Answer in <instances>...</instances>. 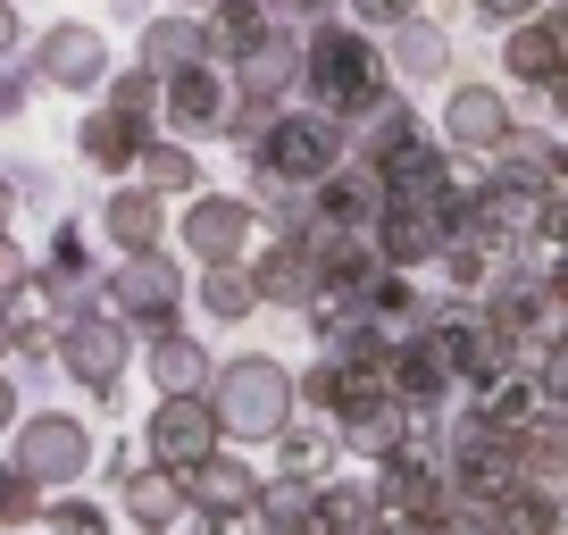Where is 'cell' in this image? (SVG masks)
Instances as JSON below:
<instances>
[{"label":"cell","mask_w":568,"mask_h":535,"mask_svg":"<svg viewBox=\"0 0 568 535\" xmlns=\"http://www.w3.org/2000/svg\"><path fill=\"white\" fill-rule=\"evenodd\" d=\"M284 402H293V376L276 369V360H234L226 376H217V418H226V435H284Z\"/></svg>","instance_id":"cell-1"},{"label":"cell","mask_w":568,"mask_h":535,"mask_svg":"<svg viewBox=\"0 0 568 535\" xmlns=\"http://www.w3.org/2000/svg\"><path fill=\"white\" fill-rule=\"evenodd\" d=\"M217 435H226L217 402H201V393H168L160 411H151V461H160L168 477H193V468L217 461Z\"/></svg>","instance_id":"cell-2"},{"label":"cell","mask_w":568,"mask_h":535,"mask_svg":"<svg viewBox=\"0 0 568 535\" xmlns=\"http://www.w3.org/2000/svg\"><path fill=\"white\" fill-rule=\"evenodd\" d=\"M9 468H26L34 485H75L92 468V435L75 427V418L42 411V418H26V427H18V461H9Z\"/></svg>","instance_id":"cell-3"},{"label":"cell","mask_w":568,"mask_h":535,"mask_svg":"<svg viewBox=\"0 0 568 535\" xmlns=\"http://www.w3.org/2000/svg\"><path fill=\"white\" fill-rule=\"evenodd\" d=\"M310 84H318L326 109H368L376 101V51L359 34H318V51H310Z\"/></svg>","instance_id":"cell-4"},{"label":"cell","mask_w":568,"mask_h":535,"mask_svg":"<svg viewBox=\"0 0 568 535\" xmlns=\"http://www.w3.org/2000/svg\"><path fill=\"white\" fill-rule=\"evenodd\" d=\"M267 160L284 168V176H326V168L343 160V134L326 118H276V143H267Z\"/></svg>","instance_id":"cell-5"},{"label":"cell","mask_w":568,"mask_h":535,"mask_svg":"<svg viewBox=\"0 0 568 535\" xmlns=\"http://www.w3.org/2000/svg\"><path fill=\"white\" fill-rule=\"evenodd\" d=\"M385 468H393V477H385L393 518H409V527H435V518H444V468L418 461V452H393Z\"/></svg>","instance_id":"cell-6"},{"label":"cell","mask_w":568,"mask_h":535,"mask_svg":"<svg viewBox=\"0 0 568 535\" xmlns=\"http://www.w3.org/2000/svg\"><path fill=\"white\" fill-rule=\"evenodd\" d=\"M184 494H193L201 511L217 518V527H226L234 511H260V477H251L243 461H210V468H193V477H184Z\"/></svg>","instance_id":"cell-7"},{"label":"cell","mask_w":568,"mask_h":535,"mask_svg":"<svg viewBox=\"0 0 568 535\" xmlns=\"http://www.w3.org/2000/svg\"><path fill=\"white\" fill-rule=\"evenodd\" d=\"M59 352H68V369L84 376V385H109V376L125 369V335H118V319H75Z\"/></svg>","instance_id":"cell-8"},{"label":"cell","mask_w":568,"mask_h":535,"mask_svg":"<svg viewBox=\"0 0 568 535\" xmlns=\"http://www.w3.org/2000/svg\"><path fill=\"white\" fill-rule=\"evenodd\" d=\"M494 511V535H560V502L544 494V485H510L501 502H485Z\"/></svg>","instance_id":"cell-9"},{"label":"cell","mask_w":568,"mask_h":535,"mask_svg":"<svg viewBox=\"0 0 568 535\" xmlns=\"http://www.w3.org/2000/svg\"><path fill=\"white\" fill-rule=\"evenodd\" d=\"M42 68H51L59 84H92V75H101L109 59H101V42H92L84 26H59V34L42 42Z\"/></svg>","instance_id":"cell-10"},{"label":"cell","mask_w":568,"mask_h":535,"mask_svg":"<svg viewBox=\"0 0 568 535\" xmlns=\"http://www.w3.org/2000/svg\"><path fill=\"white\" fill-rule=\"evenodd\" d=\"M260 518H267V535L310 527V518H318V485H310V477H276V485H260Z\"/></svg>","instance_id":"cell-11"},{"label":"cell","mask_w":568,"mask_h":535,"mask_svg":"<svg viewBox=\"0 0 568 535\" xmlns=\"http://www.w3.org/2000/svg\"><path fill=\"white\" fill-rule=\"evenodd\" d=\"M452 134L477 143V151H494L501 134H510V109H501L494 92H452Z\"/></svg>","instance_id":"cell-12"},{"label":"cell","mask_w":568,"mask_h":535,"mask_svg":"<svg viewBox=\"0 0 568 535\" xmlns=\"http://www.w3.org/2000/svg\"><path fill=\"white\" fill-rule=\"evenodd\" d=\"M444 343H435V352H426V343H402V352H393V393H402V402H435V393H444Z\"/></svg>","instance_id":"cell-13"},{"label":"cell","mask_w":568,"mask_h":535,"mask_svg":"<svg viewBox=\"0 0 568 535\" xmlns=\"http://www.w3.org/2000/svg\"><path fill=\"white\" fill-rule=\"evenodd\" d=\"M151 376H160V393H201L210 360H201V343H184V335L160 326V343H151Z\"/></svg>","instance_id":"cell-14"},{"label":"cell","mask_w":568,"mask_h":535,"mask_svg":"<svg viewBox=\"0 0 568 535\" xmlns=\"http://www.w3.org/2000/svg\"><path fill=\"white\" fill-rule=\"evenodd\" d=\"M109 234H118L134 260H151V251H160V201L151 193H118L109 201Z\"/></svg>","instance_id":"cell-15"},{"label":"cell","mask_w":568,"mask_h":535,"mask_svg":"<svg viewBox=\"0 0 568 535\" xmlns=\"http://www.w3.org/2000/svg\"><path fill=\"white\" fill-rule=\"evenodd\" d=\"M518 461L535 468V477H568V411H544L527 435H518Z\"/></svg>","instance_id":"cell-16"},{"label":"cell","mask_w":568,"mask_h":535,"mask_svg":"<svg viewBox=\"0 0 568 535\" xmlns=\"http://www.w3.org/2000/svg\"><path fill=\"white\" fill-rule=\"evenodd\" d=\"M118 302H125V310H151V319H168V302H176V268L134 260V268L118 276Z\"/></svg>","instance_id":"cell-17"},{"label":"cell","mask_w":568,"mask_h":535,"mask_svg":"<svg viewBox=\"0 0 568 535\" xmlns=\"http://www.w3.org/2000/svg\"><path fill=\"white\" fill-rule=\"evenodd\" d=\"M234 243H243V210H234V201H201L193 210V251L201 260H226Z\"/></svg>","instance_id":"cell-18"},{"label":"cell","mask_w":568,"mask_h":535,"mask_svg":"<svg viewBox=\"0 0 568 535\" xmlns=\"http://www.w3.org/2000/svg\"><path fill=\"white\" fill-rule=\"evenodd\" d=\"M168 101H176V118H184V125H210L217 109H226V84H217L210 68H184V75H176V92H168Z\"/></svg>","instance_id":"cell-19"},{"label":"cell","mask_w":568,"mask_h":535,"mask_svg":"<svg viewBox=\"0 0 568 535\" xmlns=\"http://www.w3.org/2000/svg\"><path fill=\"white\" fill-rule=\"evenodd\" d=\"M260 293H267V302H302V293H310V251H302V243L267 251V268H260Z\"/></svg>","instance_id":"cell-20"},{"label":"cell","mask_w":568,"mask_h":535,"mask_svg":"<svg viewBox=\"0 0 568 535\" xmlns=\"http://www.w3.org/2000/svg\"><path fill=\"white\" fill-rule=\"evenodd\" d=\"M125 502H134L142 527H168V518L184 511V477H134V494H125Z\"/></svg>","instance_id":"cell-21"},{"label":"cell","mask_w":568,"mask_h":535,"mask_svg":"<svg viewBox=\"0 0 568 535\" xmlns=\"http://www.w3.org/2000/svg\"><path fill=\"white\" fill-rule=\"evenodd\" d=\"M318 518H326L335 535H359V527L376 518V502L359 494V485H318Z\"/></svg>","instance_id":"cell-22"},{"label":"cell","mask_w":568,"mask_h":535,"mask_svg":"<svg viewBox=\"0 0 568 535\" xmlns=\"http://www.w3.org/2000/svg\"><path fill=\"white\" fill-rule=\"evenodd\" d=\"M84 151H92V160H101V168H125V160H134V118H92L84 125Z\"/></svg>","instance_id":"cell-23"},{"label":"cell","mask_w":568,"mask_h":535,"mask_svg":"<svg viewBox=\"0 0 568 535\" xmlns=\"http://www.w3.org/2000/svg\"><path fill=\"white\" fill-rule=\"evenodd\" d=\"M201 293H210V310H217V319H234V310H251V302H260V285H251V276H243L234 260H210V285H201Z\"/></svg>","instance_id":"cell-24"},{"label":"cell","mask_w":568,"mask_h":535,"mask_svg":"<svg viewBox=\"0 0 568 535\" xmlns=\"http://www.w3.org/2000/svg\"><path fill=\"white\" fill-rule=\"evenodd\" d=\"M210 42L217 51H260V9H251V0H226V9H217V26H210Z\"/></svg>","instance_id":"cell-25"},{"label":"cell","mask_w":568,"mask_h":535,"mask_svg":"<svg viewBox=\"0 0 568 535\" xmlns=\"http://www.w3.org/2000/svg\"><path fill=\"white\" fill-rule=\"evenodd\" d=\"M426 243H435V226H426V210H402V201H393V226H385V251L393 260H426Z\"/></svg>","instance_id":"cell-26"},{"label":"cell","mask_w":568,"mask_h":535,"mask_svg":"<svg viewBox=\"0 0 568 535\" xmlns=\"http://www.w3.org/2000/svg\"><path fill=\"white\" fill-rule=\"evenodd\" d=\"M142 51H151V68H193V59H201V34H193V26H151V42H142Z\"/></svg>","instance_id":"cell-27"},{"label":"cell","mask_w":568,"mask_h":535,"mask_svg":"<svg viewBox=\"0 0 568 535\" xmlns=\"http://www.w3.org/2000/svg\"><path fill=\"white\" fill-rule=\"evenodd\" d=\"M551 59H560V42H551V26H535V34L510 42V68L527 75V84H551Z\"/></svg>","instance_id":"cell-28"},{"label":"cell","mask_w":568,"mask_h":535,"mask_svg":"<svg viewBox=\"0 0 568 535\" xmlns=\"http://www.w3.org/2000/svg\"><path fill=\"white\" fill-rule=\"evenodd\" d=\"M318 468H326V435H284V477L318 485Z\"/></svg>","instance_id":"cell-29"},{"label":"cell","mask_w":568,"mask_h":535,"mask_svg":"<svg viewBox=\"0 0 568 535\" xmlns=\"http://www.w3.org/2000/svg\"><path fill=\"white\" fill-rule=\"evenodd\" d=\"M34 494L42 485L26 477V468H0V518H34Z\"/></svg>","instance_id":"cell-30"},{"label":"cell","mask_w":568,"mask_h":535,"mask_svg":"<svg viewBox=\"0 0 568 535\" xmlns=\"http://www.w3.org/2000/svg\"><path fill=\"white\" fill-rule=\"evenodd\" d=\"M51 527H59V535H109V518L92 511V502H59V511H51Z\"/></svg>","instance_id":"cell-31"},{"label":"cell","mask_w":568,"mask_h":535,"mask_svg":"<svg viewBox=\"0 0 568 535\" xmlns=\"http://www.w3.org/2000/svg\"><path fill=\"white\" fill-rule=\"evenodd\" d=\"M544 402L568 411V343H551V360H544Z\"/></svg>","instance_id":"cell-32"},{"label":"cell","mask_w":568,"mask_h":535,"mask_svg":"<svg viewBox=\"0 0 568 535\" xmlns=\"http://www.w3.org/2000/svg\"><path fill=\"white\" fill-rule=\"evenodd\" d=\"M142 160H151V176H160L168 193H176V184H193V160H184V151H142Z\"/></svg>","instance_id":"cell-33"},{"label":"cell","mask_w":568,"mask_h":535,"mask_svg":"<svg viewBox=\"0 0 568 535\" xmlns=\"http://www.w3.org/2000/svg\"><path fill=\"white\" fill-rule=\"evenodd\" d=\"M402 59H409L418 75H435V68H444V42H435V34H409V42H402Z\"/></svg>","instance_id":"cell-34"},{"label":"cell","mask_w":568,"mask_h":535,"mask_svg":"<svg viewBox=\"0 0 568 535\" xmlns=\"http://www.w3.org/2000/svg\"><path fill=\"white\" fill-rule=\"evenodd\" d=\"M544 226H551V234L568 243V201H551V210H544Z\"/></svg>","instance_id":"cell-35"},{"label":"cell","mask_w":568,"mask_h":535,"mask_svg":"<svg viewBox=\"0 0 568 535\" xmlns=\"http://www.w3.org/2000/svg\"><path fill=\"white\" fill-rule=\"evenodd\" d=\"M359 9H368V18H402L409 0H359Z\"/></svg>","instance_id":"cell-36"},{"label":"cell","mask_w":568,"mask_h":535,"mask_svg":"<svg viewBox=\"0 0 568 535\" xmlns=\"http://www.w3.org/2000/svg\"><path fill=\"white\" fill-rule=\"evenodd\" d=\"M9 276H18V251H9V243H0V285H9Z\"/></svg>","instance_id":"cell-37"},{"label":"cell","mask_w":568,"mask_h":535,"mask_svg":"<svg viewBox=\"0 0 568 535\" xmlns=\"http://www.w3.org/2000/svg\"><path fill=\"white\" fill-rule=\"evenodd\" d=\"M485 9H501V18H518V9H527V0H485Z\"/></svg>","instance_id":"cell-38"},{"label":"cell","mask_w":568,"mask_h":535,"mask_svg":"<svg viewBox=\"0 0 568 535\" xmlns=\"http://www.w3.org/2000/svg\"><path fill=\"white\" fill-rule=\"evenodd\" d=\"M9 343H18V326H9V319H0V352H9Z\"/></svg>","instance_id":"cell-39"},{"label":"cell","mask_w":568,"mask_h":535,"mask_svg":"<svg viewBox=\"0 0 568 535\" xmlns=\"http://www.w3.org/2000/svg\"><path fill=\"white\" fill-rule=\"evenodd\" d=\"M385 535H426V527H409V518H402V527H385Z\"/></svg>","instance_id":"cell-40"},{"label":"cell","mask_w":568,"mask_h":535,"mask_svg":"<svg viewBox=\"0 0 568 535\" xmlns=\"http://www.w3.org/2000/svg\"><path fill=\"white\" fill-rule=\"evenodd\" d=\"M0 427H9V385H0Z\"/></svg>","instance_id":"cell-41"},{"label":"cell","mask_w":568,"mask_h":535,"mask_svg":"<svg viewBox=\"0 0 568 535\" xmlns=\"http://www.w3.org/2000/svg\"><path fill=\"white\" fill-rule=\"evenodd\" d=\"M0 42H9V9H0Z\"/></svg>","instance_id":"cell-42"},{"label":"cell","mask_w":568,"mask_h":535,"mask_svg":"<svg viewBox=\"0 0 568 535\" xmlns=\"http://www.w3.org/2000/svg\"><path fill=\"white\" fill-rule=\"evenodd\" d=\"M0 210H9V193H0Z\"/></svg>","instance_id":"cell-43"},{"label":"cell","mask_w":568,"mask_h":535,"mask_svg":"<svg viewBox=\"0 0 568 535\" xmlns=\"http://www.w3.org/2000/svg\"><path fill=\"white\" fill-rule=\"evenodd\" d=\"M302 9H318V0H302Z\"/></svg>","instance_id":"cell-44"}]
</instances>
